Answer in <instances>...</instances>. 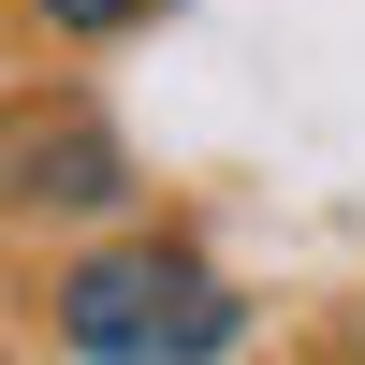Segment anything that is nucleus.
<instances>
[{
  "label": "nucleus",
  "instance_id": "nucleus-3",
  "mask_svg": "<svg viewBox=\"0 0 365 365\" xmlns=\"http://www.w3.org/2000/svg\"><path fill=\"white\" fill-rule=\"evenodd\" d=\"M29 15H44L58 44H117V29H146L161 0H29Z\"/></svg>",
  "mask_w": 365,
  "mask_h": 365
},
{
  "label": "nucleus",
  "instance_id": "nucleus-2",
  "mask_svg": "<svg viewBox=\"0 0 365 365\" xmlns=\"http://www.w3.org/2000/svg\"><path fill=\"white\" fill-rule=\"evenodd\" d=\"M0 205L15 220H103V205H132V161H117V132L103 117H73V103H0Z\"/></svg>",
  "mask_w": 365,
  "mask_h": 365
},
{
  "label": "nucleus",
  "instance_id": "nucleus-1",
  "mask_svg": "<svg viewBox=\"0 0 365 365\" xmlns=\"http://www.w3.org/2000/svg\"><path fill=\"white\" fill-rule=\"evenodd\" d=\"M44 307H58V336H73L88 365H220L234 336H249L234 278H220L205 249H175V234H117V249H88Z\"/></svg>",
  "mask_w": 365,
  "mask_h": 365
}]
</instances>
